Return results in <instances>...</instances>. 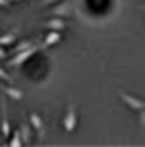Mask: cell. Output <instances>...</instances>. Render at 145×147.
I'll return each mask as SVG.
<instances>
[{
	"label": "cell",
	"mask_w": 145,
	"mask_h": 147,
	"mask_svg": "<svg viewBox=\"0 0 145 147\" xmlns=\"http://www.w3.org/2000/svg\"><path fill=\"white\" fill-rule=\"evenodd\" d=\"M143 10H145V6H143Z\"/></svg>",
	"instance_id": "cell-20"
},
{
	"label": "cell",
	"mask_w": 145,
	"mask_h": 147,
	"mask_svg": "<svg viewBox=\"0 0 145 147\" xmlns=\"http://www.w3.org/2000/svg\"><path fill=\"white\" fill-rule=\"evenodd\" d=\"M16 39H18V37H16V31H10V33L0 37V45H2V47H8V45L16 43Z\"/></svg>",
	"instance_id": "cell-12"
},
{
	"label": "cell",
	"mask_w": 145,
	"mask_h": 147,
	"mask_svg": "<svg viewBox=\"0 0 145 147\" xmlns=\"http://www.w3.org/2000/svg\"><path fill=\"white\" fill-rule=\"evenodd\" d=\"M37 51H39V47H37V45H31V47H29V49H25V51L16 52V56L10 60V62H8V66H10V68H18L20 64H23L27 58H31V56H33Z\"/></svg>",
	"instance_id": "cell-2"
},
{
	"label": "cell",
	"mask_w": 145,
	"mask_h": 147,
	"mask_svg": "<svg viewBox=\"0 0 145 147\" xmlns=\"http://www.w3.org/2000/svg\"><path fill=\"white\" fill-rule=\"evenodd\" d=\"M0 109H2V124H0V132H2V138L8 140L10 134H12V126H10V120H8V103H6V99L0 101Z\"/></svg>",
	"instance_id": "cell-5"
},
{
	"label": "cell",
	"mask_w": 145,
	"mask_h": 147,
	"mask_svg": "<svg viewBox=\"0 0 145 147\" xmlns=\"http://www.w3.org/2000/svg\"><path fill=\"white\" fill-rule=\"evenodd\" d=\"M31 45H35V41L33 39H27V41H22L20 45H16V49H14V52H20V51H25V49H29Z\"/></svg>",
	"instance_id": "cell-13"
},
{
	"label": "cell",
	"mask_w": 145,
	"mask_h": 147,
	"mask_svg": "<svg viewBox=\"0 0 145 147\" xmlns=\"http://www.w3.org/2000/svg\"><path fill=\"white\" fill-rule=\"evenodd\" d=\"M0 80H4V81H8V83H12V78H10V74H8L4 68H0Z\"/></svg>",
	"instance_id": "cell-14"
},
{
	"label": "cell",
	"mask_w": 145,
	"mask_h": 147,
	"mask_svg": "<svg viewBox=\"0 0 145 147\" xmlns=\"http://www.w3.org/2000/svg\"><path fill=\"white\" fill-rule=\"evenodd\" d=\"M20 134H22L23 145H29V143H31V138H33V128H31V124H29V122H22Z\"/></svg>",
	"instance_id": "cell-7"
},
{
	"label": "cell",
	"mask_w": 145,
	"mask_h": 147,
	"mask_svg": "<svg viewBox=\"0 0 145 147\" xmlns=\"http://www.w3.org/2000/svg\"><path fill=\"white\" fill-rule=\"evenodd\" d=\"M62 41V35H60V31H52L49 29V35L45 37V47H52V45H56Z\"/></svg>",
	"instance_id": "cell-10"
},
{
	"label": "cell",
	"mask_w": 145,
	"mask_h": 147,
	"mask_svg": "<svg viewBox=\"0 0 145 147\" xmlns=\"http://www.w3.org/2000/svg\"><path fill=\"white\" fill-rule=\"evenodd\" d=\"M54 2H58V0H41L39 6H49V4H54Z\"/></svg>",
	"instance_id": "cell-17"
},
{
	"label": "cell",
	"mask_w": 145,
	"mask_h": 147,
	"mask_svg": "<svg viewBox=\"0 0 145 147\" xmlns=\"http://www.w3.org/2000/svg\"><path fill=\"white\" fill-rule=\"evenodd\" d=\"M0 91H2L6 97L14 99V101H22V99H23V91L12 87V85H2V83H0Z\"/></svg>",
	"instance_id": "cell-6"
},
{
	"label": "cell",
	"mask_w": 145,
	"mask_h": 147,
	"mask_svg": "<svg viewBox=\"0 0 145 147\" xmlns=\"http://www.w3.org/2000/svg\"><path fill=\"white\" fill-rule=\"evenodd\" d=\"M8 145H12V147H20L23 145V140H22V134H20V128L18 130H12V134H10V138H8Z\"/></svg>",
	"instance_id": "cell-11"
},
{
	"label": "cell",
	"mask_w": 145,
	"mask_h": 147,
	"mask_svg": "<svg viewBox=\"0 0 145 147\" xmlns=\"http://www.w3.org/2000/svg\"><path fill=\"white\" fill-rule=\"evenodd\" d=\"M8 56V52H6V47H2V45H0V60H4Z\"/></svg>",
	"instance_id": "cell-16"
},
{
	"label": "cell",
	"mask_w": 145,
	"mask_h": 147,
	"mask_svg": "<svg viewBox=\"0 0 145 147\" xmlns=\"http://www.w3.org/2000/svg\"><path fill=\"white\" fill-rule=\"evenodd\" d=\"M10 4H12L10 0H0V6H10Z\"/></svg>",
	"instance_id": "cell-18"
},
{
	"label": "cell",
	"mask_w": 145,
	"mask_h": 147,
	"mask_svg": "<svg viewBox=\"0 0 145 147\" xmlns=\"http://www.w3.org/2000/svg\"><path fill=\"white\" fill-rule=\"evenodd\" d=\"M139 126L145 130V109L143 110H139Z\"/></svg>",
	"instance_id": "cell-15"
},
{
	"label": "cell",
	"mask_w": 145,
	"mask_h": 147,
	"mask_svg": "<svg viewBox=\"0 0 145 147\" xmlns=\"http://www.w3.org/2000/svg\"><path fill=\"white\" fill-rule=\"evenodd\" d=\"M64 130L68 134H72L76 130V126H78V110H76V105L70 103L68 105V110H66V116H64Z\"/></svg>",
	"instance_id": "cell-3"
},
{
	"label": "cell",
	"mask_w": 145,
	"mask_h": 147,
	"mask_svg": "<svg viewBox=\"0 0 145 147\" xmlns=\"http://www.w3.org/2000/svg\"><path fill=\"white\" fill-rule=\"evenodd\" d=\"M10 2H20V0H10Z\"/></svg>",
	"instance_id": "cell-19"
},
{
	"label": "cell",
	"mask_w": 145,
	"mask_h": 147,
	"mask_svg": "<svg viewBox=\"0 0 145 147\" xmlns=\"http://www.w3.org/2000/svg\"><path fill=\"white\" fill-rule=\"evenodd\" d=\"M52 16H58V18H66V16L72 14V8H70V2H62V4H58L51 10Z\"/></svg>",
	"instance_id": "cell-8"
},
{
	"label": "cell",
	"mask_w": 145,
	"mask_h": 147,
	"mask_svg": "<svg viewBox=\"0 0 145 147\" xmlns=\"http://www.w3.org/2000/svg\"><path fill=\"white\" fill-rule=\"evenodd\" d=\"M118 97L122 99V103L124 105H128L132 110H143L145 109V101L143 99H138V97H134V95H130V93H126V91H118Z\"/></svg>",
	"instance_id": "cell-4"
},
{
	"label": "cell",
	"mask_w": 145,
	"mask_h": 147,
	"mask_svg": "<svg viewBox=\"0 0 145 147\" xmlns=\"http://www.w3.org/2000/svg\"><path fill=\"white\" fill-rule=\"evenodd\" d=\"M29 124L33 128V132L37 134V140L43 141L45 136H47V126H45V120L41 118V114L39 112H31L29 114Z\"/></svg>",
	"instance_id": "cell-1"
},
{
	"label": "cell",
	"mask_w": 145,
	"mask_h": 147,
	"mask_svg": "<svg viewBox=\"0 0 145 147\" xmlns=\"http://www.w3.org/2000/svg\"><path fill=\"white\" fill-rule=\"evenodd\" d=\"M45 27H47V29H52V31H62V29H66V20L54 16L52 20H49V22L45 23Z\"/></svg>",
	"instance_id": "cell-9"
}]
</instances>
